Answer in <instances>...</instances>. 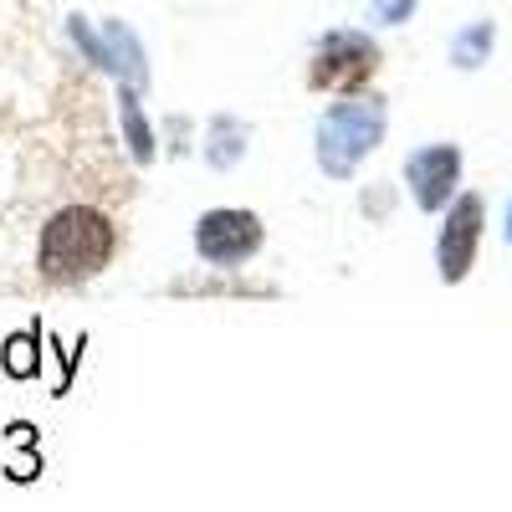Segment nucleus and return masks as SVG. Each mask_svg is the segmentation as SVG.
I'll list each match as a JSON object with an SVG mask.
<instances>
[{"instance_id": "nucleus-1", "label": "nucleus", "mask_w": 512, "mask_h": 512, "mask_svg": "<svg viewBox=\"0 0 512 512\" xmlns=\"http://www.w3.org/2000/svg\"><path fill=\"white\" fill-rule=\"evenodd\" d=\"M118 226L98 205H62L36 236V277L47 287H82L113 267Z\"/></svg>"}, {"instance_id": "nucleus-2", "label": "nucleus", "mask_w": 512, "mask_h": 512, "mask_svg": "<svg viewBox=\"0 0 512 512\" xmlns=\"http://www.w3.org/2000/svg\"><path fill=\"white\" fill-rule=\"evenodd\" d=\"M384 128H390V108H384V98H374V93H354L344 103H333L313 128L318 169L328 180H349L354 169L384 144Z\"/></svg>"}, {"instance_id": "nucleus-3", "label": "nucleus", "mask_w": 512, "mask_h": 512, "mask_svg": "<svg viewBox=\"0 0 512 512\" xmlns=\"http://www.w3.org/2000/svg\"><path fill=\"white\" fill-rule=\"evenodd\" d=\"M379 72V47L364 31H328L313 47V67H308V88L313 93H338L354 98L369 88V77Z\"/></svg>"}, {"instance_id": "nucleus-4", "label": "nucleus", "mask_w": 512, "mask_h": 512, "mask_svg": "<svg viewBox=\"0 0 512 512\" xmlns=\"http://www.w3.org/2000/svg\"><path fill=\"white\" fill-rule=\"evenodd\" d=\"M267 231H262V216L256 210H236V205H221V210H205L195 221V256L216 272H236L246 267L256 251H262Z\"/></svg>"}, {"instance_id": "nucleus-5", "label": "nucleus", "mask_w": 512, "mask_h": 512, "mask_svg": "<svg viewBox=\"0 0 512 512\" xmlns=\"http://www.w3.org/2000/svg\"><path fill=\"white\" fill-rule=\"evenodd\" d=\"M482 195H456L451 210H446V226H441V241H436V267H441V282H461L477 262V246H482Z\"/></svg>"}, {"instance_id": "nucleus-6", "label": "nucleus", "mask_w": 512, "mask_h": 512, "mask_svg": "<svg viewBox=\"0 0 512 512\" xmlns=\"http://www.w3.org/2000/svg\"><path fill=\"white\" fill-rule=\"evenodd\" d=\"M405 185L415 195V205L425 216H436L441 205L456 200V185H461V154L451 144H425L405 159Z\"/></svg>"}, {"instance_id": "nucleus-7", "label": "nucleus", "mask_w": 512, "mask_h": 512, "mask_svg": "<svg viewBox=\"0 0 512 512\" xmlns=\"http://www.w3.org/2000/svg\"><path fill=\"white\" fill-rule=\"evenodd\" d=\"M246 149H251V123H241V118H231V113H221V118H210V128H205V144H200V159L210 164V169H236L241 159H246Z\"/></svg>"}, {"instance_id": "nucleus-8", "label": "nucleus", "mask_w": 512, "mask_h": 512, "mask_svg": "<svg viewBox=\"0 0 512 512\" xmlns=\"http://www.w3.org/2000/svg\"><path fill=\"white\" fill-rule=\"evenodd\" d=\"M41 349H47V333H41V323L31 328H16L6 344H0V374L26 384V379H41Z\"/></svg>"}, {"instance_id": "nucleus-9", "label": "nucleus", "mask_w": 512, "mask_h": 512, "mask_svg": "<svg viewBox=\"0 0 512 512\" xmlns=\"http://www.w3.org/2000/svg\"><path fill=\"white\" fill-rule=\"evenodd\" d=\"M103 41H108V57H113V77H123L128 88H149V62H144V47L139 36L128 31L123 21H103Z\"/></svg>"}, {"instance_id": "nucleus-10", "label": "nucleus", "mask_w": 512, "mask_h": 512, "mask_svg": "<svg viewBox=\"0 0 512 512\" xmlns=\"http://www.w3.org/2000/svg\"><path fill=\"white\" fill-rule=\"evenodd\" d=\"M118 123H123V139H128V154L134 164H154L159 159V139H154V123L144 118V103H139V88H118Z\"/></svg>"}, {"instance_id": "nucleus-11", "label": "nucleus", "mask_w": 512, "mask_h": 512, "mask_svg": "<svg viewBox=\"0 0 512 512\" xmlns=\"http://www.w3.org/2000/svg\"><path fill=\"white\" fill-rule=\"evenodd\" d=\"M487 52H492V26H487V21L466 26V31L456 36V47H451L456 67H482V57H487Z\"/></svg>"}, {"instance_id": "nucleus-12", "label": "nucleus", "mask_w": 512, "mask_h": 512, "mask_svg": "<svg viewBox=\"0 0 512 512\" xmlns=\"http://www.w3.org/2000/svg\"><path fill=\"white\" fill-rule=\"evenodd\" d=\"M67 31H72V41H77V47H82V57H88L93 67H103V72H113V57H108V41L88 26V16H72L67 21Z\"/></svg>"}, {"instance_id": "nucleus-13", "label": "nucleus", "mask_w": 512, "mask_h": 512, "mask_svg": "<svg viewBox=\"0 0 512 512\" xmlns=\"http://www.w3.org/2000/svg\"><path fill=\"white\" fill-rule=\"evenodd\" d=\"M410 11H415V0H374V21L384 26H400Z\"/></svg>"}, {"instance_id": "nucleus-14", "label": "nucleus", "mask_w": 512, "mask_h": 512, "mask_svg": "<svg viewBox=\"0 0 512 512\" xmlns=\"http://www.w3.org/2000/svg\"><path fill=\"white\" fill-rule=\"evenodd\" d=\"M507 241H512V205H507Z\"/></svg>"}]
</instances>
